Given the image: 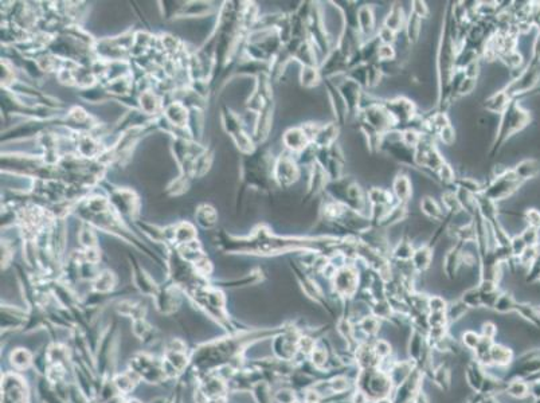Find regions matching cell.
<instances>
[{"label": "cell", "mask_w": 540, "mask_h": 403, "mask_svg": "<svg viewBox=\"0 0 540 403\" xmlns=\"http://www.w3.org/2000/svg\"><path fill=\"white\" fill-rule=\"evenodd\" d=\"M458 30L453 18V6H449L442 20V30L437 49V83H438V112H445L450 106L452 81L457 72Z\"/></svg>", "instance_id": "1"}, {"label": "cell", "mask_w": 540, "mask_h": 403, "mask_svg": "<svg viewBox=\"0 0 540 403\" xmlns=\"http://www.w3.org/2000/svg\"><path fill=\"white\" fill-rule=\"evenodd\" d=\"M528 121L529 114L523 109L522 106L519 105L518 101L514 100L509 104V106L506 108L505 112L501 114V118H500L499 124H497L495 139H493V143H492L489 156L495 158L496 153L505 144L506 140L511 139L515 133L520 132L525 125L528 124Z\"/></svg>", "instance_id": "2"}, {"label": "cell", "mask_w": 540, "mask_h": 403, "mask_svg": "<svg viewBox=\"0 0 540 403\" xmlns=\"http://www.w3.org/2000/svg\"><path fill=\"white\" fill-rule=\"evenodd\" d=\"M523 181L518 177L514 170H504L499 175H495L487 185H484L483 195L492 202H501L514 195Z\"/></svg>", "instance_id": "3"}, {"label": "cell", "mask_w": 540, "mask_h": 403, "mask_svg": "<svg viewBox=\"0 0 540 403\" xmlns=\"http://www.w3.org/2000/svg\"><path fill=\"white\" fill-rule=\"evenodd\" d=\"M414 162H415V167L428 170L433 173H437V171L446 163L432 137L425 135L424 139L421 140V143L414 149Z\"/></svg>", "instance_id": "4"}, {"label": "cell", "mask_w": 540, "mask_h": 403, "mask_svg": "<svg viewBox=\"0 0 540 403\" xmlns=\"http://www.w3.org/2000/svg\"><path fill=\"white\" fill-rule=\"evenodd\" d=\"M383 105L393 117L395 122V129H399L401 127H406L405 129L410 128L414 120L418 117L415 104L409 98L395 97L391 100H384Z\"/></svg>", "instance_id": "5"}, {"label": "cell", "mask_w": 540, "mask_h": 403, "mask_svg": "<svg viewBox=\"0 0 540 403\" xmlns=\"http://www.w3.org/2000/svg\"><path fill=\"white\" fill-rule=\"evenodd\" d=\"M131 367L136 377L141 378L148 383H159L167 377L164 364L148 355H136L133 360H131Z\"/></svg>", "instance_id": "6"}, {"label": "cell", "mask_w": 540, "mask_h": 403, "mask_svg": "<svg viewBox=\"0 0 540 403\" xmlns=\"http://www.w3.org/2000/svg\"><path fill=\"white\" fill-rule=\"evenodd\" d=\"M331 81V79H329ZM334 82V81H331ZM336 86H338L339 91L342 97L344 98L345 105L348 108V112L351 116L357 117L360 112V105H362V98H363V87L360 86L359 83H356L353 79L348 78V77L343 76L342 81L339 82H334Z\"/></svg>", "instance_id": "7"}, {"label": "cell", "mask_w": 540, "mask_h": 403, "mask_svg": "<svg viewBox=\"0 0 540 403\" xmlns=\"http://www.w3.org/2000/svg\"><path fill=\"white\" fill-rule=\"evenodd\" d=\"M539 77L540 73L537 72L536 69H525L520 76L516 77L514 81H511V82L504 87V90H505L506 95L509 96L511 100H515L518 96L524 95L525 91L531 90V89L536 85L537 81H539Z\"/></svg>", "instance_id": "8"}, {"label": "cell", "mask_w": 540, "mask_h": 403, "mask_svg": "<svg viewBox=\"0 0 540 403\" xmlns=\"http://www.w3.org/2000/svg\"><path fill=\"white\" fill-rule=\"evenodd\" d=\"M334 287L340 296L351 297L357 289V271L351 266L339 269L334 277Z\"/></svg>", "instance_id": "9"}, {"label": "cell", "mask_w": 540, "mask_h": 403, "mask_svg": "<svg viewBox=\"0 0 540 403\" xmlns=\"http://www.w3.org/2000/svg\"><path fill=\"white\" fill-rule=\"evenodd\" d=\"M3 403H27V391L22 379L6 375L3 381Z\"/></svg>", "instance_id": "10"}, {"label": "cell", "mask_w": 540, "mask_h": 403, "mask_svg": "<svg viewBox=\"0 0 540 403\" xmlns=\"http://www.w3.org/2000/svg\"><path fill=\"white\" fill-rule=\"evenodd\" d=\"M325 89H326V95H328V98H329V101H331L332 110H334L335 118H336V121H338V125L342 127V125L345 124V121H347V118H348V116H349L348 108H347V105H345L344 98H343L342 95H340L338 86H336L334 82H331L329 79H326Z\"/></svg>", "instance_id": "11"}, {"label": "cell", "mask_w": 540, "mask_h": 403, "mask_svg": "<svg viewBox=\"0 0 540 403\" xmlns=\"http://www.w3.org/2000/svg\"><path fill=\"white\" fill-rule=\"evenodd\" d=\"M375 30V12L370 4H364L357 8V31L363 41L372 38Z\"/></svg>", "instance_id": "12"}, {"label": "cell", "mask_w": 540, "mask_h": 403, "mask_svg": "<svg viewBox=\"0 0 540 403\" xmlns=\"http://www.w3.org/2000/svg\"><path fill=\"white\" fill-rule=\"evenodd\" d=\"M276 176H277V180L281 184L289 185L298 179L300 171H298V167L292 159L288 158V156H284V158L280 159V162L276 166Z\"/></svg>", "instance_id": "13"}, {"label": "cell", "mask_w": 540, "mask_h": 403, "mask_svg": "<svg viewBox=\"0 0 540 403\" xmlns=\"http://www.w3.org/2000/svg\"><path fill=\"white\" fill-rule=\"evenodd\" d=\"M284 144L293 152H304L312 144L311 139L308 137L307 132L303 127L300 128L288 129L284 135Z\"/></svg>", "instance_id": "14"}, {"label": "cell", "mask_w": 540, "mask_h": 403, "mask_svg": "<svg viewBox=\"0 0 540 403\" xmlns=\"http://www.w3.org/2000/svg\"><path fill=\"white\" fill-rule=\"evenodd\" d=\"M393 195L398 203L406 204L413 195V184L410 177L406 173H397L393 180Z\"/></svg>", "instance_id": "15"}, {"label": "cell", "mask_w": 540, "mask_h": 403, "mask_svg": "<svg viewBox=\"0 0 540 403\" xmlns=\"http://www.w3.org/2000/svg\"><path fill=\"white\" fill-rule=\"evenodd\" d=\"M340 133V125L335 122H326L320 127V131L313 140V145L317 148H329L336 144V140Z\"/></svg>", "instance_id": "16"}, {"label": "cell", "mask_w": 540, "mask_h": 403, "mask_svg": "<svg viewBox=\"0 0 540 403\" xmlns=\"http://www.w3.org/2000/svg\"><path fill=\"white\" fill-rule=\"evenodd\" d=\"M406 20H407V16L405 15L403 7L399 6V3H394L393 6H390V10L387 12V15L384 16L383 26L387 27L388 30L394 31L395 34H398L399 31L405 30Z\"/></svg>", "instance_id": "17"}, {"label": "cell", "mask_w": 540, "mask_h": 403, "mask_svg": "<svg viewBox=\"0 0 540 403\" xmlns=\"http://www.w3.org/2000/svg\"><path fill=\"white\" fill-rule=\"evenodd\" d=\"M512 101L514 100H511L509 96L505 93V90L501 89V90L495 91L493 95H491L485 100L484 109L487 110L488 113L500 114L501 116Z\"/></svg>", "instance_id": "18"}, {"label": "cell", "mask_w": 540, "mask_h": 403, "mask_svg": "<svg viewBox=\"0 0 540 403\" xmlns=\"http://www.w3.org/2000/svg\"><path fill=\"white\" fill-rule=\"evenodd\" d=\"M409 216V210L406 207V204L402 203H395L394 206H391V208L388 210L387 215L383 218V221L379 223V229H388V227H394L397 225H399L401 222H403L406 218Z\"/></svg>", "instance_id": "19"}, {"label": "cell", "mask_w": 540, "mask_h": 403, "mask_svg": "<svg viewBox=\"0 0 540 403\" xmlns=\"http://www.w3.org/2000/svg\"><path fill=\"white\" fill-rule=\"evenodd\" d=\"M367 200L370 206H394L398 203L393 192L380 187H372L367 191Z\"/></svg>", "instance_id": "20"}, {"label": "cell", "mask_w": 540, "mask_h": 403, "mask_svg": "<svg viewBox=\"0 0 540 403\" xmlns=\"http://www.w3.org/2000/svg\"><path fill=\"white\" fill-rule=\"evenodd\" d=\"M421 211L425 216H428L429 219L432 221H437V222H441L445 218V212H443V208L437 203V200L433 198V196H424L421 199L419 203Z\"/></svg>", "instance_id": "21"}, {"label": "cell", "mask_w": 540, "mask_h": 403, "mask_svg": "<svg viewBox=\"0 0 540 403\" xmlns=\"http://www.w3.org/2000/svg\"><path fill=\"white\" fill-rule=\"evenodd\" d=\"M433 261V249L430 245L419 246L418 249L414 250L411 264L413 268L418 271H425L430 266Z\"/></svg>", "instance_id": "22"}, {"label": "cell", "mask_w": 540, "mask_h": 403, "mask_svg": "<svg viewBox=\"0 0 540 403\" xmlns=\"http://www.w3.org/2000/svg\"><path fill=\"white\" fill-rule=\"evenodd\" d=\"M422 26H424V19H421L419 16H416L415 14L410 11L405 26L406 39H407L410 45H415L416 42L419 41Z\"/></svg>", "instance_id": "23"}, {"label": "cell", "mask_w": 540, "mask_h": 403, "mask_svg": "<svg viewBox=\"0 0 540 403\" xmlns=\"http://www.w3.org/2000/svg\"><path fill=\"white\" fill-rule=\"evenodd\" d=\"M515 173L518 175V177L522 181L527 180V179H532L540 172L539 163L533 159H525L523 162H520L518 166L514 168Z\"/></svg>", "instance_id": "24"}, {"label": "cell", "mask_w": 540, "mask_h": 403, "mask_svg": "<svg viewBox=\"0 0 540 403\" xmlns=\"http://www.w3.org/2000/svg\"><path fill=\"white\" fill-rule=\"evenodd\" d=\"M323 79L321 73L319 68H312V66H303L301 70V83L305 87H315Z\"/></svg>", "instance_id": "25"}, {"label": "cell", "mask_w": 540, "mask_h": 403, "mask_svg": "<svg viewBox=\"0 0 540 403\" xmlns=\"http://www.w3.org/2000/svg\"><path fill=\"white\" fill-rule=\"evenodd\" d=\"M394 257L398 261L401 262H407V261H411L414 254V247L411 245V242L407 238H402L401 241L398 242L397 246H395L394 252H393Z\"/></svg>", "instance_id": "26"}, {"label": "cell", "mask_w": 540, "mask_h": 403, "mask_svg": "<svg viewBox=\"0 0 540 403\" xmlns=\"http://www.w3.org/2000/svg\"><path fill=\"white\" fill-rule=\"evenodd\" d=\"M11 363L16 369L23 371V369H27L31 365V363H33V356H31L28 351L23 350V348H18V350L14 351L11 354Z\"/></svg>", "instance_id": "27"}, {"label": "cell", "mask_w": 540, "mask_h": 403, "mask_svg": "<svg viewBox=\"0 0 540 403\" xmlns=\"http://www.w3.org/2000/svg\"><path fill=\"white\" fill-rule=\"evenodd\" d=\"M136 383L137 382L132 378L131 374H121V375H117L116 379H114V384L118 388V391L124 392V394L131 392L135 388Z\"/></svg>", "instance_id": "28"}, {"label": "cell", "mask_w": 540, "mask_h": 403, "mask_svg": "<svg viewBox=\"0 0 540 403\" xmlns=\"http://www.w3.org/2000/svg\"><path fill=\"white\" fill-rule=\"evenodd\" d=\"M437 177H438V180L442 183V184H446V185H452L456 183V180H457V177H456V173H454V170H453V167L450 166L449 163H445L441 168H439L438 171H437Z\"/></svg>", "instance_id": "29"}, {"label": "cell", "mask_w": 540, "mask_h": 403, "mask_svg": "<svg viewBox=\"0 0 540 403\" xmlns=\"http://www.w3.org/2000/svg\"><path fill=\"white\" fill-rule=\"evenodd\" d=\"M395 58H397V50H395L394 45H383L380 43L378 50V64H388V62H394Z\"/></svg>", "instance_id": "30"}, {"label": "cell", "mask_w": 540, "mask_h": 403, "mask_svg": "<svg viewBox=\"0 0 540 403\" xmlns=\"http://www.w3.org/2000/svg\"><path fill=\"white\" fill-rule=\"evenodd\" d=\"M437 136H438V139L441 140V143L447 145V147L453 145L454 141H456V131H454L453 125L452 124L445 127L443 129H441Z\"/></svg>", "instance_id": "31"}, {"label": "cell", "mask_w": 540, "mask_h": 403, "mask_svg": "<svg viewBox=\"0 0 540 403\" xmlns=\"http://www.w3.org/2000/svg\"><path fill=\"white\" fill-rule=\"evenodd\" d=\"M376 37H378L380 43H383V45H394L395 41H397V34H395L394 31L388 30V28L384 26L380 27V30L378 31Z\"/></svg>", "instance_id": "32"}, {"label": "cell", "mask_w": 540, "mask_h": 403, "mask_svg": "<svg viewBox=\"0 0 540 403\" xmlns=\"http://www.w3.org/2000/svg\"><path fill=\"white\" fill-rule=\"evenodd\" d=\"M411 12L419 16L421 19H426L429 16V7L425 2H413L411 3Z\"/></svg>", "instance_id": "33"}, {"label": "cell", "mask_w": 540, "mask_h": 403, "mask_svg": "<svg viewBox=\"0 0 540 403\" xmlns=\"http://www.w3.org/2000/svg\"><path fill=\"white\" fill-rule=\"evenodd\" d=\"M428 306H430L432 312H443L446 309V302H445L442 297L434 296V297L429 298Z\"/></svg>", "instance_id": "34"}, {"label": "cell", "mask_w": 540, "mask_h": 403, "mask_svg": "<svg viewBox=\"0 0 540 403\" xmlns=\"http://www.w3.org/2000/svg\"><path fill=\"white\" fill-rule=\"evenodd\" d=\"M525 221L528 222L529 227H533V229H537L540 227V212L535 208L532 210H528L525 212Z\"/></svg>", "instance_id": "35"}, {"label": "cell", "mask_w": 540, "mask_h": 403, "mask_svg": "<svg viewBox=\"0 0 540 403\" xmlns=\"http://www.w3.org/2000/svg\"><path fill=\"white\" fill-rule=\"evenodd\" d=\"M312 359H313V362H315L316 365H321L323 363H325V352L320 350L315 351L313 355H312Z\"/></svg>", "instance_id": "36"}, {"label": "cell", "mask_w": 540, "mask_h": 403, "mask_svg": "<svg viewBox=\"0 0 540 403\" xmlns=\"http://www.w3.org/2000/svg\"><path fill=\"white\" fill-rule=\"evenodd\" d=\"M540 59V35L535 41V45H533V60Z\"/></svg>", "instance_id": "37"}, {"label": "cell", "mask_w": 540, "mask_h": 403, "mask_svg": "<svg viewBox=\"0 0 540 403\" xmlns=\"http://www.w3.org/2000/svg\"><path fill=\"white\" fill-rule=\"evenodd\" d=\"M376 403H391V402H390V400H387V399H380V400H378Z\"/></svg>", "instance_id": "38"}]
</instances>
